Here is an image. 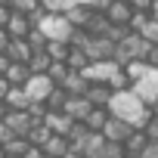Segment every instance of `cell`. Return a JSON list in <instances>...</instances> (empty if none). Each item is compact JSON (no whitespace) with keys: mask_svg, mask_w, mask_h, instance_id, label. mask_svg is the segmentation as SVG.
<instances>
[{"mask_svg":"<svg viewBox=\"0 0 158 158\" xmlns=\"http://www.w3.org/2000/svg\"><path fill=\"white\" fill-rule=\"evenodd\" d=\"M0 3H10V0H0Z\"/></svg>","mask_w":158,"mask_h":158,"instance_id":"cell-42","label":"cell"},{"mask_svg":"<svg viewBox=\"0 0 158 158\" xmlns=\"http://www.w3.org/2000/svg\"><path fill=\"white\" fill-rule=\"evenodd\" d=\"M6 65H10V56H6V53H0V74L6 71Z\"/></svg>","mask_w":158,"mask_h":158,"instance_id":"cell-38","label":"cell"},{"mask_svg":"<svg viewBox=\"0 0 158 158\" xmlns=\"http://www.w3.org/2000/svg\"><path fill=\"white\" fill-rule=\"evenodd\" d=\"M109 87H112V90H124V87H130V77H127L124 65H121V68H118V71L109 77Z\"/></svg>","mask_w":158,"mask_h":158,"instance_id":"cell-26","label":"cell"},{"mask_svg":"<svg viewBox=\"0 0 158 158\" xmlns=\"http://www.w3.org/2000/svg\"><path fill=\"white\" fill-rule=\"evenodd\" d=\"M53 87H56V81H53L47 71H31V77L25 81L28 96H31V99H37V102H47V96L53 93Z\"/></svg>","mask_w":158,"mask_h":158,"instance_id":"cell-6","label":"cell"},{"mask_svg":"<svg viewBox=\"0 0 158 158\" xmlns=\"http://www.w3.org/2000/svg\"><path fill=\"white\" fill-rule=\"evenodd\" d=\"M99 158H124V143H112V139H106Z\"/></svg>","mask_w":158,"mask_h":158,"instance_id":"cell-25","label":"cell"},{"mask_svg":"<svg viewBox=\"0 0 158 158\" xmlns=\"http://www.w3.org/2000/svg\"><path fill=\"white\" fill-rule=\"evenodd\" d=\"M65 16H68V22H71L74 28H87L90 19H93V6H87V3H71V6L65 10Z\"/></svg>","mask_w":158,"mask_h":158,"instance_id":"cell-14","label":"cell"},{"mask_svg":"<svg viewBox=\"0 0 158 158\" xmlns=\"http://www.w3.org/2000/svg\"><path fill=\"white\" fill-rule=\"evenodd\" d=\"M10 3H0V28H6V22H10Z\"/></svg>","mask_w":158,"mask_h":158,"instance_id":"cell-33","label":"cell"},{"mask_svg":"<svg viewBox=\"0 0 158 158\" xmlns=\"http://www.w3.org/2000/svg\"><path fill=\"white\" fill-rule=\"evenodd\" d=\"M65 99H68V93H65V87H53V93L47 96V109H62L65 106Z\"/></svg>","mask_w":158,"mask_h":158,"instance_id":"cell-24","label":"cell"},{"mask_svg":"<svg viewBox=\"0 0 158 158\" xmlns=\"http://www.w3.org/2000/svg\"><path fill=\"white\" fill-rule=\"evenodd\" d=\"M90 109H93V102H90L84 93H81V96H68V99H65V106H62V112H65V115H71L74 121H84V118L90 115Z\"/></svg>","mask_w":158,"mask_h":158,"instance_id":"cell-11","label":"cell"},{"mask_svg":"<svg viewBox=\"0 0 158 158\" xmlns=\"http://www.w3.org/2000/svg\"><path fill=\"white\" fill-rule=\"evenodd\" d=\"M3 74H6L10 84H25L28 77H31V68H28V62H13V59H10V65H6Z\"/></svg>","mask_w":158,"mask_h":158,"instance_id":"cell-19","label":"cell"},{"mask_svg":"<svg viewBox=\"0 0 158 158\" xmlns=\"http://www.w3.org/2000/svg\"><path fill=\"white\" fill-rule=\"evenodd\" d=\"M6 158H13V155H6Z\"/></svg>","mask_w":158,"mask_h":158,"instance_id":"cell-44","label":"cell"},{"mask_svg":"<svg viewBox=\"0 0 158 158\" xmlns=\"http://www.w3.org/2000/svg\"><path fill=\"white\" fill-rule=\"evenodd\" d=\"M149 40L139 34V31H127L121 40H115V59L124 65L127 59H146V53H149Z\"/></svg>","mask_w":158,"mask_h":158,"instance_id":"cell-2","label":"cell"},{"mask_svg":"<svg viewBox=\"0 0 158 158\" xmlns=\"http://www.w3.org/2000/svg\"><path fill=\"white\" fill-rule=\"evenodd\" d=\"M3 124L10 127V133H19V136H28V130H31V115H28V109H10L6 115H3Z\"/></svg>","mask_w":158,"mask_h":158,"instance_id":"cell-8","label":"cell"},{"mask_svg":"<svg viewBox=\"0 0 158 158\" xmlns=\"http://www.w3.org/2000/svg\"><path fill=\"white\" fill-rule=\"evenodd\" d=\"M106 16L112 25H127L130 16H133V6L127 3V0H109L106 3Z\"/></svg>","mask_w":158,"mask_h":158,"instance_id":"cell-10","label":"cell"},{"mask_svg":"<svg viewBox=\"0 0 158 158\" xmlns=\"http://www.w3.org/2000/svg\"><path fill=\"white\" fill-rule=\"evenodd\" d=\"M47 53H50V59H68V50H71V44L68 40H47V47H44Z\"/></svg>","mask_w":158,"mask_h":158,"instance_id":"cell-21","label":"cell"},{"mask_svg":"<svg viewBox=\"0 0 158 158\" xmlns=\"http://www.w3.org/2000/svg\"><path fill=\"white\" fill-rule=\"evenodd\" d=\"M81 50L87 53V59H112L115 56V40L109 34H90Z\"/></svg>","mask_w":158,"mask_h":158,"instance_id":"cell-5","label":"cell"},{"mask_svg":"<svg viewBox=\"0 0 158 158\" xmlns=\"http://www.w3.org/2000/svg\"><path fill=\"white\" fill-rule=\"evenodd\" d=\"M84 158H90V155H84Z\"/></svg>","mask_w":158,"mask_h":158,"instance_id":"cell-43","label":"cell"},{"mask_svg":"<svg viewBox=\"0 0 158 158\" xmlns=\"http://www.w3.org/2000/svg\"><path fill=\"white\" fill-rule=\"evenodd\" d=\"M59 87H65V93H68V96H81V93H87L90 81H87L81 71H71V74L65 77V84H59Z\"/></svg>","mask_w":158,"mask_h":158,"instance_id":"cell-18","label":"cell"},{"mask_svg":"<svg viewBox=\"0 0 158 158\" xmlns=\"http://www.w3.org/2000/svg\"><path fill=\"white\" fill-rule=\"evenodd\" d=\"M44 155H47V152H44V146H37V143H31V146L25 149V155H22V158H44Z\"/></svg>","mask_w":158,"mask_h":158,"instance_id":"cell-31","label":"cell"},{"mask_svg":"<svg viewBox=\"0 0 158 158\" xmlns=\"http://www.w3.org/2000/svg\"><path fill=\"white\" fill-rule=\"evenodd\" d=\"M44 124H47L53 133H68V130H71V124H74V118H71V115H65L62 109H50V112H47V118H44Z\"/></svg>","mask_w":158,"mask_h":158,"instance_id":"cell-13","label":"cell"},{"mask_svg":"<svg viewBox=\"0 0 158 158\" xmlns=\"http://www.w3.org/2000/svg\"><path fill=\"white\" fill-rule=\"evenodd\" d=\"M139 34H143L149 44H158V19H152V16H149V22L139 28Z\"/></svg>","mask_w":158,"mask_h":158,"instance_id":"cell-28","label":"cell"},{"mask_svg":"<svg viewBox=\"0 0 158 158\" xmlns=\"http://www.w3.org/2000/svg\"><path fill=\"white\" fill-rule=\"evenodd\" d=\"M65 62H68V68H71V71H81V68H84V65H87L90 59H87V53H84L81 47H71V50H68V59H65Z\"/></svg>","mask_w":158,"mask_h":158,"instance_id":"cell-22","label":"cell"},{"mask_svg":"<svg viewBox=\"0 0 158 158\" xmlns=\"http://www.w3.org/2000/svg\"><path fill=\"white\" fill-rule=\"evenodd\" d=\"M0 158H6V152H3V146H0Z\"/></svg>","mask_w":158,"mask_h":158,"instance_id":"cell-40","label":"cell"},{"mask_svg":"<svg viewBox=\"0 0 158 158\" xmlns=\"http://www.w3.org/2000/svg\"><path fill=\"white\" fill-rule=\"evenodd\" d=\"M6 90H10V81H6V74H0V99L6 96Z\"/></svg>","mask_w":158,"mask_h":158,"instance_id":"cell-36","label":"cell"},{"mask_svg":"<svg viewBox=\"0 0 158 158\" xmlns=\"http://www.w3.org/2000/svg\"><path fill=\"white\" fill-rule=\"evenodd\" d=\"M118 68H121V62H118L115 56H112V59H90V62L81 68V74L87 77V81H106V84H109V77H112Z\"/></svg>","mask_w":158,"mask_h":158,"instance_id":"cell-4","label":"cell"},{"mask_svg":"<svg viewBox=\"0 0 158 158\" xmlns=\"http://www.w3.org/2000/svg\"><path fill=\"white\" fill-rule=\"evenodd\" d=\"M13 62H28L31 59V44H28V37H10V44H6V50H3Z\"/></svg>","mask_w":158,"mask_h":158,"instance_id":"cell-12","label":"cell"},{"mask_svg":"<svg viewBox=\"0 0 158 158\" xmlns=\"http://www.w3.org/2000/svg\"><path fill=\"white\" fill-rule=\"evenodd\" d=\"M149 16H152V19H158V0H152V6H149Z\"/></svg>","mask_w":158,"mask_h":158,"instance_id":"cell-39","label":"cell"},{"mask_svg":"<svg viewBox=\"0 0 158 158\" xmlns=\"http://www.w3.org/2000/svg\"><path fill=\"white\" fill-rule=\"evenodd\" d=\"M37 6H40V0H10V10L25 13V16H28V13H34Z\"/></svg>","mask_w":158,"mask_h":158,"instance_id":"cell-27","label":"cell"},{"mask_svg":"<svg viewBox=\"0 0 158 158\" xmlns=\"http://www.w3.org/2000/svg\"><path fill=\"white\" fill-rule=\"evenodd\" d=\"M143 130H146L149 139H158V115H149V121L143 124Z\"/></svg>","mask_w":158,"mask_h":158,"instance_id":"cell-29","label":"cell"},{"mask_svg":"<svg viewBox=\"0 0 158 158\" xmlns=\"http://www.w3.org/2000/svg\"><path fill=\"white\" fill-rule=\"evenodd\" d=\"M127 3H130L133 10H146V13H149V6H152V0H127Z\"/></svg>","mask_w":158,"mask_h":158,"instance_id":"cell-34","label":"cell"},{"mask_svg":"<svg viewBox=\"0 0 158 158\" xmlns=\"http://www.w3.org/2000/svg\"><path fill=\"white\" fill-rule=\"evenodd\" d=\"M37 28H40L47 37H53V40H68L71 31H74V25L68 22V16H65V13H53V10L44 13V19L37 22Z\"/></svg>","mask_w":158,"mask_h":158,"instance_id":"cell-3","label":"cell"},{"mask_svg":"<svg viewBox=\"0 0 158 158\" xmlns=\"http://www.w3.org/2000/svg\"><path fill=\"white\" fill-rule=\"evenodd\" d=\"M34 25H31V19L25 16V13H10V22H6V31H10V37H25L28 31H31Z\"/></svg>","mask_w":158,"mask_h":158,"instance_id":"cell-15","label":"cell"},{"mask_svg":"<svg viewBox=\"0 0 158 158\" xmlns=\"http://www.w3.org/2000/svg\"><path fill=\"white\" fill-rule=\"evenodd\" d=\"M146 62H149L152 68H158V44H152V47H149V53H146Z\"/></svg>","mask_w":158,"mask_h":158,"instance_id":"cell-32","label":"cell"},{"mask_svg":"<svg viewBox=\"0 0 158 158\" xmlns=\"http://www.w3.org/2000/svg\"><path fill=\"white\" fill-rule=\"evenodd\" d=\"M6 136H10V127H6L3 121H0V143H6Z\"/></svg>","mask_w":158,"mask_h":158,"instance_id":"cell-37","label":"cell"},{"mask_svg":"<svg viewBox=\"0 0 158 158\" xmlns=\"http://www.w3.org/2000/svg\"><path fill=\"white\" fill-rule=\"evenodd\" d=\"M139 158H158V139H146V146H143Z\"/></svg>","mask_w":158,"mask_h":158,"instance_id":"cell-30","label":"cell"},{"mask_svg":"<svg viewBox=\"0 0 158 158\" xmlns=\"http://www.w3.org/2000/svg\"><path fill=\"white\" fill-rule=\"evenodd\" d=\"M50 133H53V130H50L44 121H40V124H31V130H28V143H37V146H44V143L50 139Z\"/></svg>","mask_w":158,"mask_h":158,"instance_id":"cell-23","label":"cell"},{"mask_svg":"<svg viewBox=\"0 0 158 158\" xmlns=\"http://www.w3.org/2000/svg\"><path fill=\"white\" fill-rule=\"evenodd\" d=\"M6 44H10V31H6V28H0V53L6 50Z\"/></svg>","mask_w":158,"mask_h":158,"instance_id":"cell-35","label":"cell"},{"mask_svg":"<svg viewBox=\"0 0 158 158\" xmlns=\"http://www.w3.org/2000/svg\"><path fill=\"white\" fill-rule=\"evenodd\" d=\"M130 87H133V93H136L146 106L158 102V68H149V71L139 77V81H133Z\"/></svg>","mask_w":158,"mask_h":158,"instance_id":"cell-7","label":"cell"},{"mask_svg":"<svg viewBox=\"0 0 158 158\" xmlns=\"http://www.w3.org/2000/svg\"><path fill=\"white\" fill-rule=\"evenodd\" d=\"M149 68H152V65H149L146 59H127V62H124V71H127V77H130V84L139 81V77H143Z\"/></svg>","mask_w":158,"mask_h":158,"instance_id":"cell-20","label":"cell"},{"mask_svg":"<svg viewBox=\"0 0 158 158\" xmlns=\"http://www.w3.org/2000/svg\"><path fill=\"white\" fill-rule=\"evenodd\" d=\"M44 158H59V155H44Z\"/></svg>","mask_w":158,"mask_h":158,"instance_id":"cell-41","label":"cell"},{"mask_svg":"<svg viewBox=\"0 0 158 158\" xmlns=\"http://www.w3.org/2000/svg\"><path fill=\"white\" fill-rule=\"evenodd\" d=\"M3 102H6L10 109H28V102H31V96H28V90H25V84H10V90H6V96H3Z\"/></svg>","mask_w":158,"mask_h":158,"instance_id":"cell-17","label":"cell"},{"mask_svg":"<svg viewBox=\"0 0 158 158\" xmlns=\"http://www.w3.org/2000/svg\"><path fill=\"white\" fill-rule=\"evenodd\" d=\"M130 130H133V124H127L124 118H115V115H109V121L102 124V136L112 143H124L130 136Z\"/></svg>","mask_w":158,"mask_h":158,"instance_id":"cell-9","label":"cell"},{"mask_svg":"<svg viewBox=\"0 0 158 158\" xmlns=\"http://www.w3.org/2000/svg\"><path fill=\"white\" fill-rule=\"evenodd\" d=\"M115 118H124L127 124H133V127H143L146 121H149V115H152V109L133 93V87H124V90H112V99H109V106H106Z\"/></svg>","mask_w":158,"mask_h":158,"instance_id":"cell-1","label":"cell"},{"mask_svg":"<svg viewBox=\"0 0 158 158\" xmlns=\"http://www.w3.org/2000/svg\"><path fill=\"white\" fill-rule=\"evenodd\" d=\"M93 106H109V99H112V87L106 84V81H90V87H87V93H84Z\"/></svg>","mask_w":158,"mask_h":158,"instance_id":"cell-16","label":"cell"}]
</instances>
